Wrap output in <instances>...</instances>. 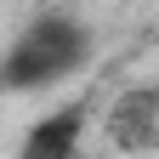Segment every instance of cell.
<instances>
[{
	"instance_id": "2",
	"label": "cell",
	"mask_w": 159,
	"mask_h": 159,
	"mask_svg": "<svg viewBox=\"0 0 159 159\" xmlns=\"http://www.w3.org/2000/svg\"><path fill=\"white\" fill-rule=\"evenodd\" d=\"M85 119H91L85 102H68V108H57L46 119H34L29 136H23V148H17V159H80Z\"/></svg>"
},
{
	"instance_id": "3",
	"label": "cell",
	"mask_w": 159,
	"mask_h": 159,
	"mask_svg": "<svg viewBox=\"0 0 159 159\" xmlns=\"http://www.w3.org/2000/svg\"><path fill=\"white\" fill-rule=\"evenodd\" d=\"M108 136L125 153H148L159 148V91H125L108 108Z\"/></svg>"
},
{
	"instance_id": "1",
	"label": "cell",
	"mask_w": 159,
	"mask_h": 159,
	"mask_svg": "<svg viewBox=\"0 0 159 159\" xmlns=\"http://www.w3.org/2000/svg\"><path fill=\"white\" fill-rule=\"evenodd\" d=\"M91 57V29L68 11H40L34 23L17 29V40L0 57V91H46L68 80Z\"/></svg>"
}]
</instances>
